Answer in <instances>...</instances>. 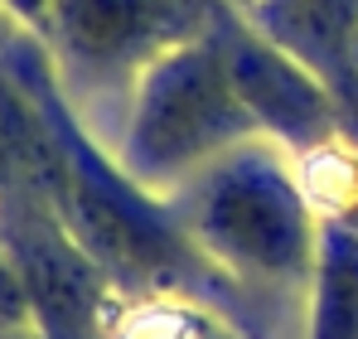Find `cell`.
<instances>
[{"instance_id":"obj_1","label":"cell","mask_w":358,"mask_h":339,"mask_svg":"<svg viewBox=\"0 0 358 339\" xmlns=\"http://www.w3.org/2000/svg\"><path fill=\"white\" fill-rule=\"evenodd\" d=\"M0 131L10 165L49 194L68 233L121 296L194 300L228 315L247 339H262L247 286L218 272L194 247L170 194L145 189L117 155H107L87 136L39 49H10L0 78Z\"/></svg>"},{"instance_id":"obj_2","label":"cell","mask_w":358,"mask_h":339,"mask_svg":"<svg viewBox=\"0 0 358 339\" xmlns=\"http://www.w3.org/2000/svg\"><path fill=\"white\" fill-rule=\"evenodd\" d=\"M194 247L242 286H305L320 252V214L305 199L296 160L257 136L242 141L175 194Z\"/></svg>"},{"instance_id":"obj_3","label":"cell","mask_w":358,"mask_h":339,"mask_svg":"<svg viewBox=\"0 0 358 339\" xmlns=\"http://www.w3.org/2000/svg\"><path fill=\"white\" fill-rule=\"evenodd\" d=\"M257 121L242 107L228 63L213 34H194L155 54L136 73L131 116L121 136V165L145 189L175 194L184 179L228 155L242 141H257Z\"/></svg>"},{"instance_id":"obj_4","label":"cell","mask_w":358,"mask_h":339,"mask_svg":"<svg viewBox=\"0 0 358 339\" xmlns=\"http://www.w3.org/2000/svg\"><path fill=\"white\" fill-rule=\"evenodd\" d=\"M0 247L10 252L44 339H107L121 291L68 233L49 194L10 165L0 189Z\"/></svg>"},{"instance_id":"obj_5","label":"cell","mask_w":358,"mask_h":339,"mask_svg":"<svg viewBox=\"0 0 358 339\" xmlns=\"http://www.w3.org/2000/svg\"><path fill=\"white\" fill-rule=\"evenodd\" d=\"M208 34L228 63V78L238 88L242 107L252 112L257 131L276 141L291 160L354 126V116L324 88V78H315L296 54H286L271 34H262L242 5L218 0L208 15Z\"/></svg>"},{"instance_id":"obj_6","label":"cell","mask_w":358,"mask_h":339,"mask_svg":"<svg viewBox=\"0 0 358 339\" xmlns=\"http://www.w3.org/2000/svg\"><path fill=\"white\" fill-rule=\"evenodd\" d=\"M218 0H54V34L87 73L145 68L208 29Z\"/></svg>"},{"instance_id":"obj_7","label":"cell","mask_w":358,"mask_h":339,"mask_svg":"<svg viewBox=\"0 0 358 339\" xmlns=\"http://www.w3.org/2000/svg\"><path fill=\"white\" fill-rule=\"evenodd\" d=\"M247 20L349 102L358 78V0H247ZM349 112V107H344Z\"/></svg>"},{"instance_id":"obj_8","label":"cell","mask_w":358,"mask_h":339,"mask_svg":"<svg viewBox=\"0 0 358 339\" xmlns=\"http://www.w3.org/2000/svg\"><path fill=\"white\" fill-rule=\"evenodd\" d=\"M305 339H358V233L320 223L315 272L305 282Z\"/></svg>"},{"instance_id":"obj_9","label":"cell","mask_w":358,"mask_h":339,"mask_svg":"<svg viewBox=\"0 0 358 339\" xmlns=\"http://www.w3.org/2000/svg\"><path fill=\"white\" fill-rule=\"evenodd\" d=\"M296 174L320 223H339L358 233V126L296 155Z\"/></svg>"},{"instance_id":"obj_10","label":"cell","mask_w":358,"mask_h":339,"mask_svg":"<svg viewBox=\"0 0 358 339\" xmlns=\"http://www.w3.org/2000/svg\"><path fill=\"white\" fill-rule=\"evenodd\" d=\"M34 315H29V296L20 286V272L10 262V252L0 247V335L5 330H29Z\"/></svg>"},{"instance_id":"obj_11","label":"cell","mask_w":358,"mask_h":339,"mask_svg":"<svg viewBox=\"0 0 358 339\" xmlns=\"http://www.w3.org/2000/svg\"><path fill=\"white\" fill-rule=\"evenodd\" d=\"M0 5L34 29H54V0H0Z\"/></svg>"},{"instance_id":"obj_12","label":"cell","mask_w":358,"mask_h":339,"mask_svg":"<svg viewBox=\"0 0 358 339\" xmlns=\"http://www.w3.org/2000/svg\"><path fill=\"white\" fill-rule=\"evenodd\" d=\"M5 174H10V151H5V131H0V189H5Z\"/></svg>"},{"instance_id":"obj_13","label":"cell","mask_w":358,"mask_h":339,"mask_svg":"<svg viewBox=\"0 0 358 339\" xmlns=\"http://www.w3.org/2000/svg\"><path fill=\"white\" fill-rule=\"evenodd\" d=\"M0 339H44V335H39V330L29 325V330H5V335H0Z\"/></svg>"},{"instance_id":"obj_14","label":"cell","mask_w":358,"mask_h":339,"mask_svg":"<svg viewBox=\"0 0 358 339\" xmlns=\"http://www.w3.org/2000/svg\"><path fill=\"white\" fill-rule=\"evenodd\" d=\"M233 5H247V0H233Z\"/></svg>"}]
</instances>
